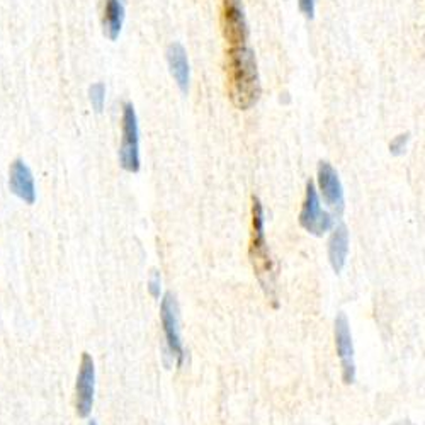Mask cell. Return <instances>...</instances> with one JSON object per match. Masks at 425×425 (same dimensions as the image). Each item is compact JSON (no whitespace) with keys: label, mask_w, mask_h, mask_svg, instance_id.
<instances>
[{"label":"cell","mask_w":425,"mask_h":425,"mask_svg":"<svg viewBox=\"0 0 425 425\" xmlns=\"http://www.w3.org/2000/svg\"><path fill=\"white\" fill-rule=\"evenodd\" d=\"M300 2V8L303 12L305 17L313 19L314 17V0H298Z\"/></svg>","instance_id":"cell-17"},{"label":"cell","mask_w":425,"mask_h":425,"mask_svg":"<svg viewBox=\"0 0 425 425\" xmlns=\"http://www.w3.org/2000/svg\"><path fill=\"white\" fill-rule=\"evenodd\" d=\"M221 29L232 46H244L249 38V28L242 7V0H221Z\"/></svg>","instance_id":"cell-6"},{"label":"cell","mask_w":425,"mask_h":425,"mask_svg":"<svg viewBox=\"0 0 425 425\" xmlns=\"http://www.w3.org/2000/svg\"><path fill=\"white\" fill-rule=\"evenodd\" d=\"M335 347L342 366V380L346 385L356 381V363L354 346H352V334L346 313H339L335 318Z\"/></svg>","instance_id":"cell-8"},{"label":"cell","mask_w":425,"mask_h":425,"mask_svg":"<svg viewBox=\"0 0 425 425\" xmlns=\"http://www.w3.org/2000/svg\"><path fill=\"white\" fill-rule=\"evenodd\" d=\"M123 21H125V7H123L121 0H106L102 26H104V34L110 41L118 40L123 29Z\"/></svg>","instance_id":"cell-13"},{"label":"cell","mask_w":425,"mask_h":425,"mask_svg":"<svg viewBox=\"0 0 425 425\" xmlns=\"http://www.w3.org/2000/svg\"><path fill=\"white\" fill-rule=\"evenodd\" d=\"M348 255V232L346 225H339L332 232V237L329 240V261L332 269L337 274L344 271L347 262Z\"/></svg>","instance_id":"cell-12"},{"label":"cell","mask_w":425,"mask_h":425,"mask_svg":"<svg viewBox=\"0 0 425 425\" xmlns=\"http://www.w3.org/2000/svg\"><path fill=\"white\" fill-rule=\"evenodd\" d=\"M318 187H320V193L330 210L335 215H342L344 206H346L344 187L339 174L335 172V169L329 162H320V165H318Z\"/></svg>","instance_id":"cell-9"},{"label":"cell","mask_w":425,"mask_h":425,"mask_svg":"<svg viewBox=\"0 0 425 425\" xmlns=\"http://www.w3.org/2000/svg\"><path fill=\"white\" fill-rule=\"evenodd\" d=\"M167 62L174 80H176L178 89L186 94L187 89H189L191 68H189V60H187V53L181 42H172V45L169 46Z\"/></svg>","instance_id":"cell-11"},{"label":"cell","mask_w":425,"mask_h":425,"mask_svg":"<svg viewBox=\"0 0 425 425\" xmlns=\"http://www.w3.org/2000/svg\"><path fill=\"white\" fill-rule=\"evenodd\" d=\"M300 225L314 237H322L334 227V218L330 212L322 210L320 196L313 181L306 182V196L300 212Z\"/></svg>","instance_id":"cell-4"},{"label":"cell","mask_w":425,"mask_h":425,"mask_svg":"<svg viewBox=\"0 0 425 425\" xmlns=\"http://www.w3.org/2000/svg\"><path fill=\"white\" fill-rule=\"evenodd\" d=\"M89 425H97V422H96V420H91V422H89Z\"/></svg>","instance_id":"cell-19"},{"label":"cell","mask_w":425,"mask_h":425,"mask_svg":"<svg viewBox=\"0 0 425 425\" xmlns=\"http://www.w3.org/2000/svg\"><path fill=\"white\" fill-rule=\"evenodd\" d=\"M266 227H264V208L259 198H252V237H250V261L259 283L269 295L274 291L276 271L272 262L269 245L266 240Z\"/></svg>","instance_id":"cell-2"},{"label":"cell","mask_w":425,"mask_h":425,"mask_svg":"<svg viewBox=\"0 0 425 425\" xmlns=\"http://www.w3.org/2000/svg\"><path fill=\"white\" fill-rule=\"evenodd\" d=\"M91 102L94 106V109L97 110V113H101L102 109H104V101H106V87L102 84H94L91 87Z\"/></svg>","instance_id":"cell-14"},{"label":"cell","mask_w":425,"mask_h":425,"mask_svg":"<svg viewBox=\"0 0 425 425\" xmlns=\"http://www.w3.org/2000/svg\"><path fill=\"white\" fill-rule=\"evenodd\" d=\"M11 191L17 198H21L28 204H33L36 201V189H34L33 174L29 170L28 165L23 160H16L11 165Z\"/></svg>","instance_id":"cell-10"},{"label":"cell","mask_w":425,"mask_h":425,"mask_svg":"<svg viewBox=\"0 0 425 425\" xmlns=\"http://www.w3.org/2000/svg\"><path fill=\"white\" fill-rule=\"evenodd\" d=\"M227 85L230 101L237 109L252 108L261 96L257 62L246 46H232L227 53Z\"/></svg>","instance_id":"cell-1"},{"label":"cell","mask_w":425,"mask_h":425,"mask_svg":"<svg viewBox=\"0 0 425 425\" xmlns=\"http://www.w3.org/2000/svg\"><path fill=\"white\" fill-rule=\"evenodd\" d=\"M162 325H164L165 342H167L170 356L176 357L177 364L184 363V347L181 337V318H178V303L172 293H165L160 305Z\"/></svg>","instance_id":"cell-5"},{"label":"cell","mask_w":425,"mask_h":425,"mask_svg":"<svg viewBox=\"0 0 425 425\" xmlns=\"http://www.w3.org/2000/svg\"><path fill=\"white\" fill-rule=\"evenodd\" d=\"M119 164L126 172L140 170V128L136 110L131 102L123 106V140L119 147Z\"/></svg>","instance_id":"cell-3"},{"label":"cell","mask_w":425,"mask_h":425,"mask_svg":"<svg viewBox=\"0 0 425 425\" xmlns=\"http://www.w3.org/2000/svg\"><path fill=\"white\" fill-rule=\"evenodd\" d=\"M160 284H162V279H160V272L153 271L152 276H150V280H148V291H150V295L155 298H160Z\"/></svg>","instance_id":"cell-16"},{"label":"cell","mask_w":425,"mask_h":425,"mask_svg":"<svg viewBox=\"0 0 425 425\" xmlns=\"http://www.w3.org/2000/svg\"><path fill=\"white\" fill-rule=\"evenodd\" d=\"M94 393H96V366H94L92 357L87 352H84L75 385L76 415L82 416V419L91 414L94 405Z\"/></svg>","instance_id":"cell-7"},{"label":"cell","mask_w":425,"mask_h":425,"mask_svg":"<svg viewBox=\"0 0 425 425\" xmlns=\"http://www.w3.org/2000/svg\"><path fill=\"white\" fill-rule=\"evenodd\" d=\"M408 138H410V135L405 133V135H398L397 138L393 140L390 144V152L393 153V155H402L403 152H405L407 148V143H408Z\"/></svg>","instance_id":"cell-15"},{"label":"cell","mask_w":425,"mask_h":425,"mask_svg":"<svg viewBox=\"0 0 425 425\" xmlns=\"http://www.w3.org/2000/svg\"><path fill=\"white\" fill-rule=\"evenodd\" d=\"M395 425H414V424H410V422H398V424H395Z\"/></svg>","instance_id":"cell-18"}]
</instances>
